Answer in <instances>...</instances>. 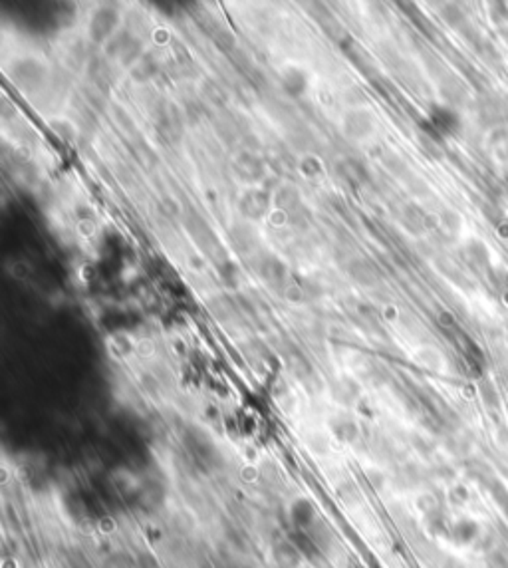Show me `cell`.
<instances>
[{"instance_id":"6da1fadb","label":"cell","mask_w":508,"mask_h":568,"mask_svg":"<svg viewBox=\"0 0 508 568\" xmlns=\"http://www.w3.org/2000/svg\"><path fill=\"white\" fill-rule=\"evenodd\" d=\"M457 531L461 533V541L466 543V541H473L476 535H478V526L473 521H463V523L457 524Z\"/></svg>"},{"instance_id":"7a4b0ae2","label":"cell","mask_w":508,"mask_h":568,"mask_svg":"<svg viewBox=\"0 0 508 568\" xmlns=\"http://www.w3.org/2000/svg\"><path fill=\"white\" fill-rule=\"evenodd\" d=\"M493 495H495V499H497V503L502 507V511H504V515H507L508 519V491L502 487V485H498V483H495L493 485Z\"/></svg>"},{"instance_id":"3957f363","label":"cell","mask_w":508,"mask_h":568,"mask_svg":"<svg viewBox=\"0 0 508 568\" xmlns=\"http://www.w3.org/2000/svg\"><path fill=\"white\" fill-rule=\"evenodd\" d=\"M488 568H508V558L502 557L500 553H493L488 557Z\"/></svg>"}]
</instances>
